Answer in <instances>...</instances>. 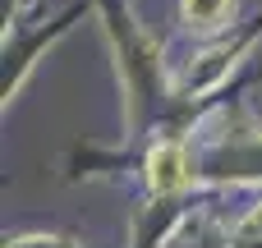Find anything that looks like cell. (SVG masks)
<instances>
[{
  "instance_id": "obj_2",
  "label": "cell",
  "mask_w": 262,
  "mask_h": 248,
  "mask_svg": "<svg viewBox=\"0 0 262 248\" xmlns=\"http://www.w3.org/2000/svg\"><path fill=\"white\" fill-rule=\"evenodd\" d=\"M230 14V0H184V18L198 28H216Z\"/></svg>"
},
{
  "instance_id": "obj_1",
  "label": "cell",
  "mask_w": 262,
  "mask_h": 248,
  "mask_svg": "<svg viewBox=\"0 0 262 248\" xmlns=\"http://www.w3.org/2000/svg\"><path fill=\"white\" fill-rule=\"evenodd\" d=\"M184 152L175 147V143H161L152 156H147V179H152V189L157 193H175L180 184H184Z\"/></svg>"
}]
</instances>
